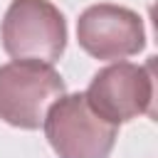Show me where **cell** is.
<instances>
[{
    "instance_id": "obj_1",
    "label": "cell",
    "mask_w": 158,
    "mask_h": 158,
    "mask_svg": "<svg viewBox=\"0 0 158 158\" xmlns=\"http://www.w3.org/2000/svg\"><path fill=\"white\" fill-rule=\"evenodd\" d=\"M64 94L67 84L52 64L12 59L0 67V118L15 128H40L49 106Z\"/></svg>"
},
{
    "instance_id": "obj_2",
    "label": "cell",
    "mask_w": 158,
    "mask_h": 158,
    "mask_svg": "<svg viewBox=\"0 0 158 158\" xmlns=\"http://www.w3.org/2000/svg\"><path fill=\"white\" fill-rule=\"evenodd\" d=\"M0 40L12 59L54 64L67 47V20L49 0H12L0 25Z\"/></svg>"
},
{
    "instance_id": "obj_3",
    "label": "cell",
    "mask_w": 158,
    "mask_h": 158,
    "mask_svg": "<svg viewBox=\"0 0 158 158\" xmlns=\"http://www.w3.org/2000/svg\"><path fill=\"white\" fill-rule=\"evenodd\" d=\"M47 143L59 158H109L118 138V126L101 118L84 94H64L42 121Z\"/></svg>"
},
{
    "instance_id": "obj_4",
    "label": "cell",
    "mask_w": 158,
    "mask_h": 158,
    "mask_svg": "<svg viewBox=\"0 0 158 158\" xmlns=\"http://www.w3.org/2000/svg\"><path fill=\"white\" fill-rule=\"evenodd\" d=\"M86 104L109 123L118 126L153 114V62H114L94 74L84 91Z\"/></svg>"
},
{
    "instance_id": "obj_5",
    "label": "cell",
    "mask_w": 158,
    "mask_h": 158,
    "mask_svg": "<svg viewBox=\"0 0 158 158\" xmlns=\"http://www.w3.org/2000/svg\"><path fill=\"white\" fill-rule=\"evenodd\" d=\"M77 42L94 59L118 62L138 54L146 47L143 20L138 12L123 5H89L77 20Z\"/></svg>"
}]
</instances>
